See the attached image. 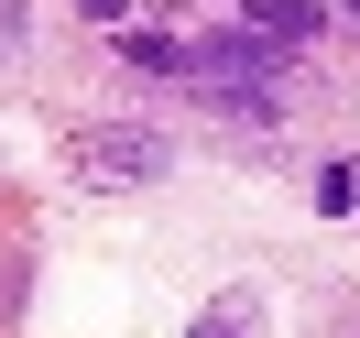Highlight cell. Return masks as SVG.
Masks as SVG:
<instances>
[{
	"label": "cell",
	"mask_w": 360,
	"mask_h": 338,
	"mask_svg": "<svg viewBox=\"0 0 360 338\" xmlns=\"http://www.w3.org/2000/svg\"><path fill=\"white\" fill-rule=\"evenodd\" d=\"M66 164H77V186H153V175H175V142L131 131V120H98V131L66 142Z\"/></svg>",
	"instance_id": "6da1fadb"
},
{
	"label": "cell",
	"mask_w": 360,
	"mask_h": 338,
	"mask_svg": "<svg viewBox=\"0 0 360 338\" xmlns=\"http://www.w3.org/2000/svg\"><path fill=\"white\" fill-rule=\"evenodd\" d=\"M240 22L262 33V44H316V33H328V0H240Z\"/></svg>",
	"instance_id": "7a4b0ae2"
},
{
	"label": "cell",
	"mask_w": 360,
	"mask_h": 338,
	"mask_svg": "<svg viewBox=\"0 0 360 338\" xmlns=\"http://www.w3.org/2000/svg\"><path fill=\"white\" fill-rule=\"evenodd\" d=\"M120 55L142 77H186V33H120Z\"/></svg>",
	"instance_id": "3957f363"
},
{
	"label": "cell",
	"mask_w": 360,
	"mask_h": 338,
	"mask_svg": "<svg viewBox=\"0 0 360 338\" xmlns=\"http://www.w3.org/2000/svg\"><path fill=\"white\" fill-rule=\"evenodd\" d=\"M360 207V164H328V175H316V219H349Z\"/></svg>",
	"instance_id": "277c9868"
},
{
	"label": "cell",
	"mask_w": 360,
	"mask_h": 338,
	"mask_svg": "<svg viewBox=\"0 0 360 338\" xmlns=\"http://www.w3.org/2000/svg\"><path fill=\"white\" fill-rule=\"evenodd\" d=\"M186 338H251V294H219V306H207Z\"/></svg>",
	"instance_id": "5b68a950"
},
{
	"label": "cell",
	"mask_w": 360,
	"mask_h": 338,
	"mask_svg": "<svg viewBox=\"0 0 360 338\" xmlns=\"http://www.w3.org/2000/svg\"><path fill=\"white\" fill-rule=\"evenodd\" d=\"M22 33H33V22H22V0H0V66L22 55Z\"/></svg>",
	"instance_id": "8992f818"
},
{
	"label": "cell",
	"mask_w": 360,
	"mask_h": 338,
	"mask_svg": "<svg viewBox=\"0 0 360 338\" xmlns=\"http://www.w3.org/2000/svg\"><path fill=\"white\" fill-rule=\"evenodd\" d=\"M77 11H88V22H120V11H131V0H77Z\"/></svg>",
	"instance_id": "52a82bcc"
},
{
	"label": "cell",
	"mask_w": 360,
	"mask_h": 338,
	"mask_svg": "<svg viewBox=\"0 0 360 338\" xmlns=\"http://www.w3.org/2000/svg\"><path fill=\"white\" fill-rule=\"evenodd\" d=\"M349 11H360V0H349Z\"/></svg>",
	"instance_id": "ba28073f"
}]
</instances>
